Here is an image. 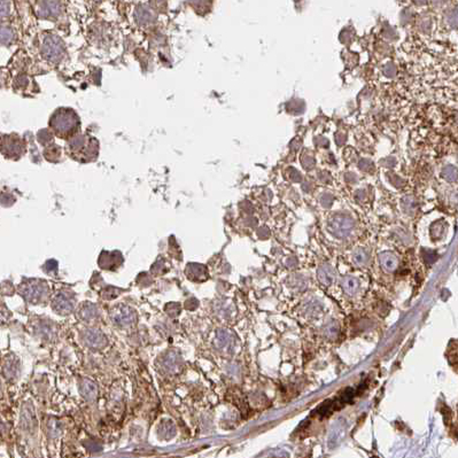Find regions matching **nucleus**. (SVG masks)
<instances>
[{
  "label": "nucleus",
  "instance_id": "nucleus-4",
  "mask_svg": "<svg viewBox=\"0 0 458 458\" xmlns=\"http://www.w3.org/2000/svg\"><path fill=\"white\" fill-rule=\"evenodd\" d=\"M137 313L131 307L120 306L116 307L112 312V319L114 324L118 326L126 327L131 326L137 322Z\"/></svg>",
  "mask_w": 458,
  "mask_h": 458
},
{
  "label": "nucleus",
  "instance_id": "nucleus-5",
  "mask_svg": "<svg viewBox=\"0 0 458 458\" xmlns=\"http://www.w3.org/2000/svg\"><path fill=\"white\" fill-rule=\"evenodd\" d=\"M76 123H77L76 116L72 113L68 112V110H62V112L58 113L52 120L53 128L61 133L72 131L76 126Z\"/></svg>",
  "mask_w": 458,
  "mask_h": 458
},
{
  "label": "nucleus",
  "instance_id": "nucleus-7",
  "mask_svg": "<svg viewBox=\"0 0 458 458\" xmlns=\"http://www.w3.org/2000/svg\"><path fill=\"white\" fill-rule=\"evenodd\" d=\"M61 13V4L59 0H41L38 4V14L42 18H56Z\"/></svg>",
  "mask_w": 458,
  "mask_h": 458
},
{
  "label": "nucleus",
  "instance_id": "nucleus-3",
  "mask_svg": "<svg viewBox=\"0 0 458 458\" xmlns=\"http://www.w3.org/2000/svg\"><path fill=\"white\" fill-rule=\"evenodd\" d=\"M75 303L76 299L75 296H73V294L62 290V292H60L55 295L52 303V308L53 310H55L59 315H68V313H72L73 308H75Z\"/></svg>",
  "mask_w": 458,
  "mask_h": 458
},
{
  "label": "nucleus",
  "instance_id": "nucleus-17",
  "mask_svg": "<svg viewBox=\"0 0 458 458\" xmlns=\"http://www.w3.org/2000/svg\"><path fill=\"white\" fill-rule=\"evenodd\" d=\"M9 11V1L8 0H1V14L2 16H6L8 14Z\"/></svg>",
  "mask_w": 458,
  "mask_h": 458
},
{
  "label": "nucleus",
  "instance_id": "nucleus-16",
  "mask_svg": "<svg viewBox=\"0 0 458 458\" xmlns=\"http://www.w3.org/2000/svg\"><path fill=\"white\" fill-rule=\"evenodd\" d=\"M162 429L163 431H166V432H163V437H165V439H170V437L175 435V427L170 423L162 424Z\"/></svg>",
  "mask_w": 458,
  "mask_h": 458
},
{
  "label": "nucleus",
  "instance_id": "nucleus-12",
  "mask_svg": "<svg viewBox=\"0 0 458 458\" xmlns=\"http://www.w3.org/2000/svg\"><path fill=\"white\" fill-rule=\"evenodd\" d=\"M36 331L38 332V334H41L43 339L51 340L53 336H54L55 327L49 320H43L42 323H39L38 325H37Z\"/></svg>",
  "mask_w": 458,
  "mask_h": 458
},
{
  "label": "nucleus",
  "instance_id": "nucleus-11",
  "mask_svg": "<svg viewBox=\"0 0 458 458\" xmlns=\"http://www.w3.org/2000/svg\"><path fill=\"white\" fill-rule=\"evenodd\" d=\"M79 317L82 319L86 320V322H91V320L98 318L99 317V309L96 304L93 303H85L83 304L79 309Z\"/></svg>",
  "mask_w": 458,
  "mask_h": 458
},
{
  "label": "nucleus",
  "instance_id": "nucleus-2",
  "mask_svg": "<svg viewBox=\"0 0 458 458\" xmlns=\"http://www.w3.org/2000/svg\"><path fill=\"white\" fill-rule=\"evenodd\" d=\"M43 55L52 62H59L65 54L62 42L56 36L48 35L45 37L42 45Z\"/></svg>",
  "mask_w": 458,
  "mask_h": 458
},
{
  "label": "nucleus",
  "instance_id": "nucleus-14",
  "mask_svg": "<svg viewBox=\"0 0 458 458\" xmlns=\"http://www.w3.org/2000/svg\"><path fill=\"white\" fill-rule=\"evenodd\" d=\"M4 373L6 378H16L19 376V366L16 360H6V363L4 365Z\"/></svg>",
  "mask_w": 458,
  "mask_h": 458
},
{
  "label": "nucleus",
  "instance_id": "nucleus-9",
  "mask_svg": "<svg viewBox=\"0 0 458 458\" xmlns=\"http://www.w3.org/2000/svg\"><path fill=\"white\" fill-rule=\"evenodd\" d=\"M136 21L142 25H148L155 21V13L149 6L140 5L136 8Z\"/></svg>",
  "mask_w": 458,
  "mask_h": 458
},
{
  "label": "nucleus",
  "instance_id": "nucleus-1",
  "mask_svg": "<svg viewBox=\"0 0 458 458\" xmlns=\"http://www.w3.org/2000/svg\"><path fill=\"white\" fill-rule=\"evenodd\" d=\"M20 293L30 303H41L48 299L49 289L48 284L39 279H28L20 286Z\"/></svg>",
  "mask_w": 458,
  "mask_h": 458
},
{
  "label": "nucleus",
  "instance_id": "nucleus-10",
  "mask_svg": "<svg viewBox=\"0 0 458 458\" xmlns=\"http://www.w3.org/2000/svg\"><path fill=\"white\" fill-rule=\"evenodd\" d=\"M79 389H81L82 395L85 397L86 400L89 401H95L96 399V394H98V387L93 381L84 379L81 383V386H79Z\"/></svg>",
  "mask_w": 458,
  "mask_h": 458
},
{
  "label": "nucleus",
  "instance_id": "nucleus-13",
  "mask_svg": "<svg viewBox=\"0 0 458 458\" xmlns=\"http://www.w3.org/2000/svg\"><path fill=\"white\" fill-rule=\"evenodd\" d=\"M186 272L190 278L193 280H196V277H199V280H203L202 276L207 275L205 266L200 265V264H189Z\"/></svg>",
  "mask_w": 458,
  "mask_h": 458
},
{
  "label": "nucleus",
  "instance_id": "nucleus-8",
  "mask_svg": "<svg viewBox=\"0 0 458 458\" xmlns=\"http://www.w3.org/2000/svg\"><path fill=\"white\" fill-rule=\"evenodd\" d=\"M182 360L175 352H168L160 360V367L165 373H173L179 370Z\"/></svg>",
  "mask_w": 458,
  "mask_h": 458
},
{
  "label": "nucleus",
  "instance_id": "nucleus-15",
  "mask_svg": "<svg viewBox=\"0 0 458 458\" xmlns=\"http://www.w3.org/2000/svg\"><path fill=\"white\" fill-rule=\"evenodd\" d=\"M13 38H14V33H13L12 30L7 28V26H2V29H1L2 43H4V44H8V43H11L13 41Z\"/></svg>",
  "mask_w": 458,
  "mask_h": 458
},
{
  "label": "nucleus",
  "instance_id": "nucleus-6",
  "mask_svg": "<svg viewBox=\"0 0 458 458\" xmlns=\"http://www.w3.org/2000/svg\"><path fill=\"white\" fill-rule=\"evenodd\" d=\"M83 341L90 348L101 349L107 345V337L100 330L88 329L83 333Z\"/></svg>",
  "mask_w": 458,
  "mask_h": 458
}]
</instances>
